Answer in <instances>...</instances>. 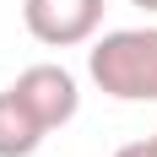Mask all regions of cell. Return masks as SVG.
<instances>
[{"instance_id":"cell-1","label":"cell","mask_w":157,"mask_h":157,"mask_svg":"<svg viewBox=\"0 0 157 157\" xmlns=\"http://www.w3.org/2000/svg\"><path fill=\"white\" fill-rule=\"evenodd\" d=\"M87 76L114 103H157V27H119L87 49Z\"/></svg>"},{"instance_id":"cell-2","label":"cell","mask_w":157,"mask_h":157,"mask_svg":"<svg viewBox=\"0 0 157 157\" xmlns=\"http://www.w3.org/2000/svg\"><path fill=\"white\" fill-rule=\"evenodd\" d=\"M22 27L44 49H81L103 27V0H22Z\"/></svg>"},{"instance_id":"cell-3","label":"cell","mask_w":157,"mask_h":157,"mask_svg":"<svg viewBox=\"0 0 157 157\" xmlns=\"http://www.w3.org/2000/svg\"><path fill=\"white\" fill-rule=\"evenodd\" d=\"M11 92L27 103L38 119H44V130H60V125H71L76 119V109H81V87H76V76L65 71V65H27L22 76L11 81Z\"/></svg>"},{"instance_id":"cell-4","label":"cell","mask_w":157,"mask_h":157,"mask_svg":"<svg viewBox=\"0 0 157 157\" xmlns=\"http://www.w3.org/2000/svg\"><path fill=\"white\" fill-rule=\"evenodd\" d=\"M44 136H49L44 119L6 87V92H0V157H33L44 146Z\"/></svg>"},{"instance_id":"cell-5","label":"cell","mask_w":157,"mask_h":157,"mask_svg":"<svg viewBox=\"0 0 157 157\" xmlns=\"http://www.w3.org/2000/svg\"><path fill=\"white\" fill-rule=\"evenodd\" d=\"M114 157H157V130H152V136H141V141H125Z\"/></svg>"},{"instance_id":"cell-6","label":"cell","mask_w":157,"mask_h":157,"mask_svg":"<svg viewBox=\"0 0 157 157\" xmlns=\"http://www.w3.org/2000/svg\"><path fill=\"white\" fill-rule=\"evenodd\" d=\"M130 6H141V11H152V16H157V0H130Z\"/></svg>"}]
</instances>
